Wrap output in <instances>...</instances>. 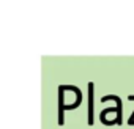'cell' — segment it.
Masks as SVG:
<instances>
[{"instance_id":"7a4b0ae2","label":"cell","mask_w":134,"mask_h":129,"mask_svg":"<svg viewBox=\"0 0 134 129\" xmlns=\"http://www.w3.org/2000/svg\"><path fill=\"white\" fill-rule=\"evenodd\" d=\"M63 91H65V87L60 85L58 87V124H63L65 123V115H63V110H65V102H63Z\"/></svg>"},{"instance_id":"3957f363","label":"cell","mask_w":134,"mask_h":129,"mask_svg":"<svg viewBox=\"0 0 134 129\" xmlns=\"http://www.w3.org/2000/svg\"><path fill=\"white\" fill-rule=\"evenodd\" d=\"M128 124H134V112L131 113V116H129V120H128Z\"/></svg>"},{"instance_id":"6da1fadb","label":"cell","mask_w":134,"mask_h":129,"mask_svg":"<svg viewBox=\"0 0 134 129\" xmlns=\"http://www.w3.org/2000/svg\"><path fill=\"white\" fill-rule=\"evenodd\" d=\"M87 90H88V109H87L88 118H87V121L92 126L93 124V82H88Z\"/></svg>"}]
</instances>
